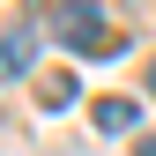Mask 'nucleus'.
<instances>
[{
	"label": "nucleus",
	"instance_id": "3",
	"mask_svg": "<svg viewBox=\"0 0 156 156\" xmlns=\"http://www.w3.org/2000/svg\"><path fill=\"white\" fill-rule=\"evenodd\" d=\"M134 119H141V112H134V97H97V126H104V134H126Z\"/></svg>",
	"mask_w": 156,
	"mask_h": 156
},
{
	"label": "nucleus",
	"instance_id": "6",
	"mask_svg": "<svg viewBox=\"0 0 156 156\" xmlns=\"http://www.w3.org/2000/svg\"><path fill=\"white\" fill-rule=\"evenodd\" d=\"M149 89H156V60H149Z\"/></svg>",
	"mask_w": 156,
	"mask_h": 156
},
{
	"label": "nucleus",
	"instance_id": "1",
	"mask_svg": "<svg viewBox=\"0 0 156 156\" xmlns=\"http://www.w3.org/2000/svg\"><path fill=\"white\" fill-rule=\"evenodd\" d=\"M52 30H60L74 52H104V8H97V0H60V8H52Z\"/></svg>",
	"mask_w": 156,
	"mask_h": 156
},
{
	"label": "nucleus",
	"instance_id": "4",
	"mask_svg": "<svg viewBox=\"0 0 156 156\" xmlns=\"http://www.w3.org/2000/svg\"><path fill=\"white\" fill-rule=\"evenodd\" d=\"M37 97H45V104H74V74H52V82L37 89Z\"/></svg>",
	"mask_w": 156,
	"mask_h": 156
},
{
	"label": "nucleus",
	"instance_id": "2",
	"mask_svg": "<svg viewBox=\"0 0 156 156\" xmlns=\"http://www.w3.org/2000/svg\"><path fill=\"white\" fill-rule=\"evenodd\" d=\"M30 67H37V15H15L0 30V82H23Z\"/></svg>",
	"mask_w": 156,
	"mask_h": 156
},
{
	"label": "nucleus",
	"instance_id": "5",
	"mask_svg": "<svg viewBox=\"0 0 156 156\" xmlns=\"http://www.w3.org/2000/svg\"><path fill=\"white\" fill-rule=\"evenodd\" d=\"M134 156H156V134H141V141H134Z\"/></svg>",
	"mask_w": 156,
	"mask_h": 156
}]
</instances>
